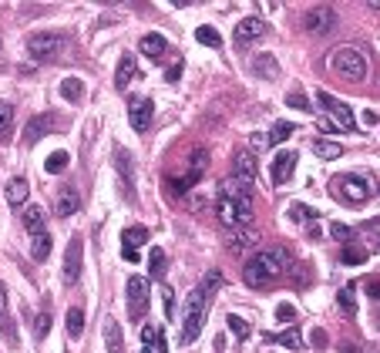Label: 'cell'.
Listing matches in <instances>:
<instances>
[{"instance_id": "cell-1", "label": "cell", "mask_w": 380, "mask_h": 353, "mask_svg": "<svg viewBox=\"0 0 380 353\" xmlns=\"http://www.w3.org/2000/svg\"><path fill=\"white\" fill-rule=\"evenodd\" d=\"M226 283V276L219 269H209L202 276V283L196 286V293L189 296V306H185V323H182V343H196L199 333H202V323H205V313H209V300L212 293Z\"/></svg>"}, {"instance_id": "cell-2", "label": "cell", "mask_w": 380, "mask_h": 353, "mask_svg": "<svg viewBox=\"0 0 380 353\" xmlns=\"http://www.w3.org/2000/svg\"><path fill=\"white\" fill-rule=\"evenodd\" d=\"M293 266V256L286 246H273V249H259L246 263V269H243V283L249 286V289H266L269 283L276 276H283L286 269Z\"/></svg>"}, {"instance_id": "cell-3", "label": "cell", "mask_w": 380, "mask_h": 353, "mask_svg": "<svg viewBox=\"0 0 380 353\" xmlns=\"http://www.w3.org/2000/svg\"><path fill=\"white\" fill-rule=\"evenodd\" d=\"M330 68H333V75L336 77L357 84V81L367 77V54L360 48H354V44H343V48H336L330 54Z\"/></svg>"}, {"instance_id": "cell-4", "label": "cell", "mask_w": 380, "mask_h": 353, "mask_svg": "<svg viewBox=\"0 0 380 353\" xmlns=\"http://www.w3.org/2000/svg\"><path fill=\"white\" fill-rule=\"evenodd\" d=\"M216 219H219V226H226L229 232L249 226V219H253V199L219 195V199H216Z\"/></svg>"}, {"instance_id": "cell-5", "label": "cell", "mask_w": 380, "mask_h": 353, "mask_svg": "<svg viewBox=\"0 0 380 353\" xmlns=\"http://www.w3.org/2000/svg\"><path fill=\"white\" fill-rule=\"evenodd\" d=\"M205 169H209V151L205 149H196L192 151V158H189V169H185V175L182 178H169V189H172V195H185L199 178L205 175Z\"/></svg>"}, {"instance_id": "cell-6", "label": "cell", "mask_w": 380, "mask_h": 353, "mask_svg": "<svg viewBox=\"0 0 380 353\" xmlns=\"http://www.w3.org/2000/svg\"><path fill=\"white\" fill-rule=\"evenodd\" d=\"M333 189H336L340 199L354 202V205H363V202L374 195V185H370L363 175H340L336 182H333Z\"/></svg>"}, {"instance_id": "cell-7", "label": "cell", "mask_w": 380, "mask_h": 353, "mask_svg": "<svg viewBox=\"0 0 380 353\" xmlns=\"http://www.w3.org/2000/svg\"><path fill=\"white\" fill-rule=\"evenodd\" d=\"M303 30L306 34H313V37H323L330 30H336V10L327 7V3H320V7H310L303 14Z\"/></svg>"}, {"instance_id": "cell-8", "label": "cell", "mask_w": 380, "mask_h": 353, "mask_svg": "<svg viewBox=\"0 0 380 353\" xmlns=\"http://www.w3.org/2000/svg\"><path fill=\"white\" fill-rule=\"evenodd\" d=\"M316 101H320V108L327 111L330 122L340 128V131H354V125H357V122H354V111H350V108H347L343 101L333 98L330 91H320V95H316Z\"/></svg>"}, {"instance_id": "cell-9", "label": "cell", "mask_w": 380, "mask_h": 353, "mask_svg": "<svg viewBox=\"0 0 380 353\" xmlns=\"http://www.w3.org/2000/svg\"><path fill=\"white\" fill-rule=\"evenodd\" d=\"M27 50H30L37 61H48V57H54V54H61V50H64V37L48 34V30L30 34V37H27Z\"/></svg>"}, {"instance_id": "cell-10", "label": "cell", "mask_w": 380, "mask_h": 353, "mask_svg": "<svg viewBox=\"0 0 380 353\" xmlns=\"http://www.w3.org/2000/svg\"><path fill=\"white\" fill-rule=\"evenodd\" d=\"M128 313H131V320L149 313V279L145 276L128 279Z\"/></svg>"}, {"instance_id": "cell-11", "label": "cell", "mask_w": 380, "mask_h": 353, "mask_svg": "<svg viewBox=\"0 0 380 353\" xmlns=\"http://www.w3.org/2000/svg\"><path fill=\"white\" fill-rule=\"evenodd\" d=\"M259 246V232L253 226H243V229H232L226 236V249L232 256H243V252H249Z\"/></svg>"}, {"instance_id": "cell-12", "label": "cell", "mask_w": 380, "mask_h": 353, "mask_svg": "<svg viewBox=\"0 0 380 353\" xmlns=\"http://www.w3.org/2000/svg\"><path fill=\"white\" fill-rule=\"evenodd\" d=\"M152 115H155V104L149 98H131V104H128V122H131V128L135 131H145V128L152 125Z\"/></svg>"}, {"instance_id": "cell-13", "label": "cell", "mask_w": 380, "mask_h": 353, "mask_svg": "<svg viewBox=\"0 0 380 353\" xmlns=\"http://www.w3.org/2000/svg\"><path fill=\"white\" fill-rule=\"evenodd\" d=\"M77 279H81V236H71L68 252H64V283L75 286Z\"/></svg>"}, {"instance_id": "cell-14", "label": "cell", "mask_w": 380, "mask_h": 353, "mask_svg": "<svg viewBox=\"0 0 380 353\" xmlns=\"http://www.w3.org/2000/svg\"><path fill=\"white\" fill-rule=\"evenodd\" d=\"M236 44L239 48H246V44H253V41H259V37H266V24L259 21V17H246V21H239L236 24Z\"/></svg>"}, {"instance_id": "cell-15", "label": "cell", "mask_w": 380, "mask_h": 353, "mask_svg": "<svg viewBox=\"0 0 380 353\" xmlns=\"http://www.w3.org/2000/svg\"><path fill=\"white\" fill-rule=\"evenodd\" d=\"M293 172H296V155L293 151H279L276 158H273V169H269L273 185H286L293 178Z\"/></svg>"}, {"instance_id": "cell-16", "label": "cell", "mask_w": 380, "mask_h": 353, "mask_svg": "<svg viewBox=\"0 0 380 353\" xmlns=\"http://www.w3.org/2000/svg\"><path fill=\"white\" fill-rule=\"evenodd\" d=\"M54 209H57V216H61V219H64V216H75L77 209H81V195H77L75 185L57 189V195H54Z\"/></svg>"}, {"instance_id": "cell-17", "label": "cell", "mask_w": 380, "mask_h": 353, "mask_svg": "<svg viewBox=\"0 0 380 353\" xmlns=\"http://www.w3.org/2000/svg\"><path fill=\"white\" fill-rule=\"evenodd\" d=\"M54 128V115H37V118H30L24 128V138H27V145H34V142H41L48 131Z\"/></svg>"}, {"instance_id": "cell-18", "label": "cell", "mask_w": 380, "mask_h": 353, "mask_svg": "<svg viewBox=\"0 0 380 353\" xmlns=\"http://www.w3.org/2000/svg\"><path fill=\"white\" fill-rule=\"evenodd\" d=\"M138 75V64H135V57L131 54H122V61H118V71H115V88L118 91H128V84L135 81Z\"/></svg>"}, {"instance_id": "cell-19", "label": "cell", "mask_w": 380, "mask_h": 353, "mask_svg": "<svg viewBox=\"0 0 380 353\" xmlns=\"http://www.w3.org/2000/svg\"><path fill=\"white\" fill-rule=\"evenodd\" d=\"M253 75L273 81V77L279 75V61L273 57V54H256V57H253Z\"/></svg>"}, {"instance_id": "cell-20", "label": "cell", "mask_w": 380, "mask_h": 353, "mask_svg": "<svg viewBox=\"0 0 380 353\" xmlns=\"http://www.w3.org/2000/svg\"><path fill=\"white\" fill-rule=\"evenodd\" d=\"M104 347H108V353H125V336H122V327L108 316L104 320Z\"/></svg>"}, {"instance_id": "cell-21", "label": "cell", "mask_w": 380, "mask_h": 353, "mask_svg": "<svg viewBox=\"0 0 380 353\" xmlns=\"http://www.w3.org/2000/svg\"><path fill=\"white\" fill-rule=\"evenodd\" d=\"M138 50H142L145 57L158 61V57L165 54V37H162V34H145V37L138 41Z\"/></svg>"}, {"instance_id": "cell-22", "label": "cell", "mask_w": 380, "mask_h": 353, "mask_svg": "<svg viewBox=\"0 0 380 353\" xmlns=\"http://www.w3.org/2000/svg\"><path fill=\"white\" fill-rule=\"evenodd\" d=\"M27 195H30L27 178H10V182H7V202H10V205H24Z\"/></svg>"}, {"instance_id": "cell-23", "label": "cell", "mask_w": 380, "mask_h": 353, "mask_svg": "<svg viewBox=\"0 0 380 353\" xmlns=\"http://www.w3.org/2000/svg\"><path fill=\"white\" fill-rule=\"evenodd\" d=\"M232 178H239V182L253 185V182H256V158H253V155H239V158H236V175H232Z\"/></svg>"}, {"instance_id": "cell-24", "label": "cell", "mask_w": 380, "mask_h": 353, "mask_svg": "<svg viewBox=\"0 0 380 353\" xmlns=\"http://www.w3.org/2000/svg\"><path fill=\"white\" fill-rule=\"evenodd\" d=\"M30 256H34L37 263H44V259L51 256V232H37V236H30Z\"/></svg>"}, {"instance_id": "cell-25", "label": "cell", "mask_w": 380, "mask_h": 353, "mask_svg": "<svg viewBox=\"0 0 380 353\" xmlns=\"http://www.w3.org/2000/svg\"><path fill=\"white\" fill-rule=\"evenodd\" d=\"M24 229L30 236H37V232H48V219H44V212L37 209V205H30L24 212Z\"/></svg>"}, {"instance_id": "cell-26", "label": "cell", "mask_w": 380, "mask_h": 353, "mask_svg": "<svg viewBox=\"0 0 380 353\" xmlns=\"http://www.w3.org/2000/svg\"><path fill=\"white\" fill-rule=\"evenodd\" d=\"M122 242H125V249L138 252V246H145V242H149V229H145V226L125 229V232H122Z\"/></svg>"}, {"instance_id": "cell-27", "label": "cell", "mask_w": 380, "mask_h": 353, "mask_svg": "<svg viewBox=\"0 0 380 353\" xmlns=\"http://www.w3.org/2000/svg\"><path fill=\"white\" fill-rule=\"evenodd\" d=\"M219 195H232V199H249V185H246V182H239V178H226Z\"/></svg>"}, {"instance_id": "cell-28", "label": "cell", "mask_w": 380, "mask_h": 353, "mask_svg": "<svg viewBox=\"0 0 380 353\" xmlns=\"http://www.w3.org/2000/svg\"><path fill=\"white\" fill-rule=\"evenodd\" d=\"M68 162H71V155H68V151H51V155H48V162H44V169H48L51 175H57V172H64V169H68Z\"/></svg>"}, {"instance_id": "cell-29", "label": "cell", "mask_w": 380, "mask_h": 353, "mask_svg": "<svg viewBox=\"0 0 380 353\" xmlns=\"http://www.w3.org/2000/svg\"><path fill=\"white\" fill-rule=\"evenodd\" d=\"M313 151H316L320 158H340V155H343V145H336V142H327V138H320V142H313Z\"/></svg>"}, {"instance_id": "cell-30", "label": "cell", "mask_w": 380, "mask_h": 353, "mask_svg": "<svg viewBox=\"0 0 380 353\" xmlns=\"http://www.w3.org/2000/svg\"><path fill=\"white\" fill-rule=\"evenodd\" d=\"M226 323H229V330H232V336H239V340H246V336L253 333V327H249V323H246L239 313H229Z\"/></svg>"}, {"instance_id": "cell-31", "label": "cell", "mask_w": 380, "mask_h": 353, "mask_svg": "<svg viewBox=\"0 0 380 353\" xmlns=\"http://www.w3.org/2000/svg\"><path fill=\"white\" fill-rule=\"evenodd\" d=\"M81 91H84V81H81V77H64V81H61V95L68 101H77Z\"/></svg>"}, {"instance_id": "cell-32", "label": "cell", "mask_w": 380, "mask_h": 353, "mask_svg": "<svg viewBox=\"0 0 380 353\" xmlns=\"http://www.w3.org/2000/svg\"><path fill=\"white\" fill-rule=\"evenodd\" d=\"M68 333H71L75 340L84 333V313H81L77 306H71V309H68Z\"/></svg>"}, {"instance_id": "cell-33", "label": "cell", "mask_w": 380, "mask_h": 353, "mask_svg": "<svg viewBox=\"0 0 380 353\" xmlns=\"http://www.w3.org/2000/svg\"><path fill=\"white\" fill-rule=\"evenodd\" d=\"M289 135H293V125H289V122H276V125H273V131H269L266 138H269V145H283Z\"/></svg>"}, {"instance_id": "cell-34", "label": "cell", "mask_w": 380, "mask_h": 353, "mask_svg": "<svg viewBox=\"0 0 380 353\" xmlns=\"http://www.w3.org/2000/svg\"><path fill=\"white\" fill-rule=\"evenodd\" d=\"M289 219H293V222H313V219H316V212H313L310 205L293 202V205H289Z\"/></svg>"}, {"instance_id": "cell-35", "label": "cell", "mask_w": 380, "mask_h": 353, "mask_svg": "<svg viewBox=\"0 0 380 353\" xmlns=\"http://www.w3.org/2000/svg\"><path fill=\"white\" fill-rule=\"evenodd\" d=\"M276 343H283V347H289V350H300L303 347V336H300V330H286V333H279V336H273Z\"/></svg>"}, {"instance_id": "cell-36", "label": "cell", "mask_w": 380, "mask_h": 353, "mask_svg": "<svg viewBox=\"0 0 380 353\" xmlns=\"http://www.w3.org/2000/svg\"><path fill=\"white\" fill-rule=\"evenodd\" d=\"M336 303H340V309H343V313H347V316H354V313H357L354 286H347V289H340V296H336Z\"/></svg>"}, {"instance_id": "cell-37", "label": "cell", "mask_w": 380, "mask_h": 353, "mask_svg": "<svg viewBox=\"0 0 380 353\" xmlns=\"http://www.w3.org/2000/svg\"><path fill=\"white\" fill-rule=\"evenodd\" d=\"M196 41L205 44V48H219V44H222V37H219L212 27H199V30H196Z\"/></svg>"}, {"instance_id": "cell-38", "label": "cell", "mask_w": 380, "mask_h": 353, "mask_svg": "<svg viewBox=\"0 0 380 353\" xmlns=\"http://www.w3.org/2000/svg\"><path fill=\"white\" fill-rule=\"evenodd\" d=\"M149 266H152V279H165V252L162 249H152V259H149Z\"/></svg>"}, {"instance_id": "cell-39", "label": "cell", "mask_w": 380, "mask_h": 353, "mask_svg": "<svg viewBox=\"0 0 380 353\" xmlns=\"http://www.w3.org/2000/svg\"><path fill=\"white\" fill-rule=\"evenodd\" d=\"M48 333H51V313L44 309V313H37V320H34V336H37V340H44Z\"/></svg>"}, {"instance_id": "cell-40", "label": "cell", "mask_w": 380, "mask_h": 353, "mask_svg": "<svg viewBox=\"0 0 380 353\" xmlns=\"http://www.w3.org/2000/svg\"><path fill=\"white\" fill-rule=\"evenodd\" d=\"M340 259H343L347 266H360V263L367 259V252H363V249H357V246H347V249L340 252Z\"/></svg>"}, {"instance_id": "cell-41", "label": "cell", "mask_w": 380, "mask_h": 353, "mask_svg": "<svg viewBox=\"0 0 380 353\" xmlns=\"http://www.w3.org/2000/svg\"><path fill=\"white\" fill-rule=\"evenodd\" d=\"M118 172L125 178V185H131V155L125 149H118Z\"/></svg>"}, {"instance_id": "cell-42", "label": "cell", "mask_w": 380, "mask_h": 353, "mask_svg": "<svg viewBox=\"0 0 380 353\" xmlns=\"http://www.w3.org/2000/svg\"><path fill=\"white\" fill-rule=\"evenodd\" d=\"M286 104H289V108H296V111H313L303 91H289V95H286Z\"/></svg>"}, {"instance_id": "cell-43", "label": "cell", "mask_w": 380, "mask_h": 353, "mask_svg": "<svg viewBox=\"0 0 380 353\" xmlns=\"http://www.w3.org/2000/svg\"><path fill=\"white\" fill-rule=\"evenodd\" d=\"M14 125V108L10 104H0V135H7Z\"/></svg>"}, {"instance_id": "cell-44", "label": "cell", "mask_w": 380, "mask_h": 353, "mask_svg": "<svg viewBox=\"0 0 380 353\" xmlns=\"http://www.w3.org/2000/svg\"><path fill=\"white\" fill-rule=\"evenodd\" d=\"M142 343H145V350L155 353V343H158V327H145V330H142Z\"/></svg>"}, {"instance_id": "cell-45", "label": "cell", "mask_w": 380, "mask_h": 353, "mask_svg": "<svg viewBox=\"0 0 380 353\" xmlns=\"http://www.w3.org/2000/svg\"><path fill=\"white\" fill-rule=\"evenodd\" d=\"M330 236H333V239H340V242H347V239L354 236V229H347V226H340V222H333V226H330Z\"/></svg>"}, {"instance_id": "cell-46", "label": "cell", "mask_w": 380, "mask_h": 353, "mask_svg": "<svg viewBox=\"0 0 380 353\" xmlns=\"http://www.w3.org/2000/svg\"><path fill=\"white\" fill-rule=\"evenodd\" d=\"M293 316H296V309H293L289 303H279V306H276V320L286 323V320H293Z\"/></svg>"}, {"instance_id": "cell-47", "label": "cell", "mask_w": 380, "mask_h": 353, "mask_svg": "<svg viewBox=\"0 0 380 353\" xmlns=\"http://www.w3.org/2000/svg\"><path fill=\"white\" fill-rule=\"evenodd\" d=\"M162 306H165V316H169V313H172V306H175V293H172L169 286L162 289Z\"/></svg>"}, {"instance_id": "cell-48", "label": "cell", "mask_w": 380, "mask_h": 353, "mask_svg": "<svg viewBox=\"0 0 380 353\" xmlns=\"http://www.w3.org/2000/svg\"><path fill=\"white\" fill-rule=\"evenodd\" d=\"M367 293H370V296L380 303V276H370V279H367Z\"/></svg>"}, {"instance_id": "cell-49", "label": "cell", "mask_w": 380, "mask_h": 353, "mask_svg": "<svg viewBox=\"0 0 380 353\" xmlns=\"http://www.w3.org/2000/svg\"><path fill=\"white\" fill-rule=\"evenodd\" d=\"M266 145H269V138H266L263 131H256V135H253V149H266Z\"/></svg>"}, {"instance_id": "cell-50", "label": "cell", "mask_w": 380, "mask_h": 353, "mask_svg": "<svg viewBox=\"0 0 380 353\" xmlns=\"http://www.w3.org/2000/svg\"><path fill=\"white\" fill-rule=\"evenodd\" d=\"M320 131H327V135H333V131H340V128L333 125L330 118H320Z\"/></svg>"}, {"instance_id": "cell-51", "label": "cell", "mask_w": 380, "mask_h": 353, "mask_svg": "<svg viewBox=\"0 0 380 353\" xmlns=\"http://www.w3.org/2000/svg\"><path fill=\"white\" fill-rule=\"evenodd\" d=\"M178 75H182V61H175V64L169 68V81H178Z\"/></svg>"}, {"instance_id": "cell-52", "label": "cell", "mask_w": 380, "mask_h": 353, "mask_svg": "<svg viewBox=\"0 0 380 353\" xmlns=\"http://www.w3.org/2000/svg\"><path fill=\"white\" fill-rule=\"evenodd\" d=\"M313 343H316V347H323V343H327V333H323V330H316V333H313Z\"/></svg>"}, {"instance_id": "cell-53", "label": "cell", "mask_w": 380, "mask_h": 353, "mask_svg": "<svg viewBox=\"0 0 380 353\" xmlns=\"http://www.w3.org/2000/svg\"><path fill=\"white\" fill-rule=\"evenodd\" d=\"M363 125H377V115L374 111H363Z\"/></svg>"}, {"instance_id": "cell-54", "label": "cell", "mask_w": 380, "mask_h": 353, "mask_svg": "<svg viewBox=\"0 0 380 353\" xmlns=\"http://www.w3.org/2000/svg\"><path fill=\"white\" fill-rule=\"evenodd\" d=\"M3 313H7V293L0 289V316H3Z\"/></svg>"}, {"instance_id": "cell-55", "label": "cell", "mask_w": 380, "mask_h": 353, "mask_svg": "<svg viewBox=\"0 0 380 353\" xmlns=\"http://www.w3.org/2000/svg\"><path fill=\"white\" fill-rule=\"evenodd\" d=\"M340 353H360V347H354V343H343V347H340Z\"/></svg>"}, {"instance_id": "cell-56", "label": "cell", "mask_w": 380, "mask_h": 353, "mask_svg": "<svg viewBox=\"0 0 380 353\" xmlns=\"http://www.w3.org/2000/svg\"><path fill=\"white\" fill-rule=\"evenodd\" d=\"M145 353H152V350H145Z\"/></svg>"}, {"instance_id": "cell-57", "label": "cell", "mask_w": 380, "mask_h": 353, "mask_svg": "<svg viewBox=\"0 0 380 353\" xmlns=\"http://www.w3.org/2000/svg\"><path fill=\"white\" fill-rule=\"evenodd\" d=\"M377 226H380V222H377Z\"/></svg>"}]
</instances>
